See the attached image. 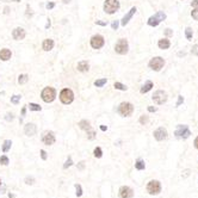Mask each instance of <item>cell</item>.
Listing matches in <instances>:
<instances>
[{
  "label": "cell",
  "instance_id": "1",
  "mask_svg": "<svg viewBox=\"0 0 198 198\" xmlns=\"http://www.w3.org/2000/svg\"><path fill=\"white\" fill-rule=\"evenodd\" d=\"M118 113L123 116V117H129L134 112V105L131 103H128V101H123L121 103V105L118 106Z\"/></svg>",
  "mask_w": 198,
  "mask_h": 198
},
{
  "label": "cell",
  "instance_id": "2",
  "mask_svg": "<svg viewBox=\"0 0 198 198\" xmlns=\"http://www.w3.org/2000/svg\"><path fill=\"white\" fill-rule=\"evenodd\" d=\"M165 19H166V13L162 11H159V12H156L154 16L149 17V19H148V25H149V26H158L160 23L162 22V21H165Z\"/></svg>",
  "mask_w": 198,
  "mask_h": 198
},
{
  "label": "cell",
  "instance_id": "3",
  "mask_svg": "<svg viewBox=\"0 0 198 198\" xmlns=\"http://www.w3.org/2000/svg\"><path fill=\"white\" fill-rule=\"evenodd\" d=\"M120 9V1L118 0H106L104 2V11L109 14H112Z\"/></svg>",
  "mask_w": 198,
  "mask_h": 198
},
{
  "label": "cell",
  "instance_id": "4",
  "mask_svg": "<svg viewBox=\"0 0 198 198\" xmlns=\"http://www.w3.org/2000/svg\"><path fill=\"white\" fill-rule=\"evenodd\" d=\"M41 97L45 103H51L56 97V91L53 87H45L41 93Z\"/></svg>",
  "mask_w": 198,
  "mask_h": 198
},
{
  "label": "cell",
  "instance_id": "5",
  "mask_svg": "<svg viewBox=\"0 0 198 198\" xmlns=\"http://www.w3.org/2000/svg\"><path fill=\"white\" fill-rule=\"evenodd\" d=\"M128 49H129V44H128V41L125 38H121L116 45H115V51L120 55H124L128 53Z\"/></svg>",
  "mask_w": 198,
  "mask_h": 198
},
{
  "label": "cell",
  "instance_id": "6",
  "mask_svg": "<svg viewBox=\"0 0 198 198\" xmlns=\"http://www.w3.org/2000/svg\"><path fill=\"white\" fill-rule=\"evenodd\" d=\"M174 134H176V136L178 139H187V137H190L191 131H190V129H188L187 125H185V124H179L177 127Z\"/></svg>",
  "mask_w": 198,
  "mask_h": 198
},
{
  "label": "cell",
  "instance_id": "7",
  "mask_svg": "<svg viewBox=\"0 0 198 198\" xmlns=\"http://www.w3.org/2000/svg\"><path fill=\"white\" fill-rule=\"evenodd\" d=\"M60 99H61V101L63 104H70L73 101V99H74L73 91L69 89V88H63L61 91V93H60Z\"/></svg>",
  "mask_w": 198,
  "mask_h": 198
},
{
  "label": "cell",
  "instance_id": "8",
  "mask_svg": "<svg viewBox=\"0 0 198 198\" xmlns=\"http://www.w3.org/2000/svg\"><path fill=\"white\" fill-rule=\"evenodd\" d=\"M165 65V60L160 56H156V57H153L150 61H149V68H152L155 72H159L161 70V68Z\"/></svg>",
  "mask_w": 198,
  "mask_h": 198
},
{
  "label": "cell",
  "instance_id": "9",
  "mask_svg": "<svg viewBox=\"0 0 198 198\" xmlns=\"http://www.w3.org/2000/svg\"><path fill=\"white\" fill-rule=\"evenodd\" d=\"M147 191H148L149 195H158V193H160V191H161L160 181H158V180H150L147 184Z\"/></svg>",
  "mask_w": 198,
  "mask_h": 198
},
{
  "label": "cell",
  "instance_id": "10",
  "mask_svg": "<svg viewBox=\"0 0 198 198\" xmlns=\"http://www.w3.org/2000/svg\"><path fill=\"white\" fill-rule=\"evenodd\" d=\"M153 100L158 105H162V104H165L166 101H167V93H166L165 91L159 89V91H156L153 94Z\"/></svg>",
  "mask_w": 198,
  "mask_h": 198
},
{
  "label": "cell",
  "instance_id": "11",
  "mask_svg": "<svg viewBox=\"0 0 198 198\" xmlns=\"http://www.w3.org/2000/svg\"><path fill=\"white\" fill-rule=\"evenodd\" d=\"M105 43L104 41V37L101 35H94L92 38H91V47L93 49H100Z\"/></svg>",
  "mask_w": 198,
  "mask_h": 198
},
{
  "label": "cell",
  "instance_id": "12",
  "mask_svg": "<svg viewBox=\"0 0 198 198\" xmlns=\"http://www.w3.org/2000/svg\"><path fill=\"white\" fill-rule=\"evenodd\" d=\"M42 141L44 144L47 146H51L55 143V136H54V132L53 131H47L44 132L43 137H42Z\"/></svg>",
  "mask_w": 198,
  "mask_h": 198
},
{
  "label": "cell",
  "instance_id": "13",
  "mask_svg": "<svg viewBox=\"0 0 198 198\" xmlns=\"http://www.w3.org/2000/svg\"><path fill=\"white\" fill-rule=\"evenodd\" d=\"M154 137L158 140V141L165 140V139H167V130H166L165 128H162V127L158 128V129L154 131Z\"/></svg>",
  "mask_w": 198,
  "mask_h": 198
},
{
  "label": "cell",
  "instance_id": "14",
  "mask_svg": "<svg viewBox=\"0 0 198 198\" xmlns=\"http://www.w3.org/2000/svg\"><path fill=\"white\" fill-rule=\"evenodd\" d=\"M134 191L129 186H122L120 188V197L121 198H132Z\"/></svg>",
  "mask_w": 198,
  "mask_h": 198
},
{
  "label": "cell",
  "instance_id": "15",
  "mask_svg": "<svg viewBox=\"0 0 198 198\" xmlns=\"http://www.w3.org/2000/svg\"><path fill=\"white\" fill-rule=\"evenodd\" d=\"M12 37H13L16 41L24 40V37H25V30L22 29V28H16V29L12 31Z\"/></svg>",
  "mask_w": 198,
  "mask_h": 198
},
{
  "label": "cell",
  "instance_id": "16",
  "mask_svg": "<svg viewBox=\"0 0 198 198\" xmlns=\"http://www.w3.org/2000/svg\"><path fill=\"white\" fill-rule=\"evenodd\" d=\"M136 11H137V10H136V7H131V9H130V11L128 12V13H127V14L123 17V19H122V22H121V24L123 25V26H125V25L129 23V21L131 19L132 16L136 13Z\"/></svg>",
  "mask_w": 198,
  "mask_h": 198
},
{
  "label": "cell",
  "instance_id": "17",
  "mask_svg": "<svg viewBox=\"0 0 198 198\" xmlns=\"http://www.w3.org/2000/svg\"><path fill=\"white\" fill-rule=\"evenodd\" d=\"M24 131H25V135H28V136H33L36 134V125L32 123L26 124L24 128Z\"/></svg>",
  "mask_w": 198,
  "mask_h": 198
},
{
  "label": "cell",
  "instance_id": "18",
  "mask_svg": "<svg viewBox=\"0 0 198 198\" xmlns=\"http://www.w3.org/2000/svg\"><path fill=\"white\" fill-rule=\"evenodd\" d=\"M11 50L10 49H1L0 50V59L2 60V61H7V60H10L11 59Z\"/></svg>",
  "mask_w": 198,
  "mask_h": 198
},
{
  "label": "cell",
  "instance_id": "19",
  "mask_svg": "<svg viewBox=\"0 0 198 198\" xmlns=\"http://www.w3.org/2000/svg\"><path fill=\"white\" fill-rule=\"evenodd\" d=\"M42 48H43V50L45 51H49V50H51L53 48H54V41L53 40H44L43 44H42Z\"/></svg>",
  "mask_w": 198,
  "mask_h": 198
},
{
  "label": "cell",
  "instance_id": "20",
  "mask_svg": "<svg viewBox=\"0 0 198 198\" xmlns=\"http://www.w3.org/2000/svg\"><path fill=\"white\" fill-rule=\"evenodd\" d=\"M158 45H159L160 49H168V48L171 47V42H169L167 38H162V40H160V41L158 42Z\"/></svg>",
  "mask_w": 198,
  "mask_h": 198
},
{
  "label": "cell",
  "instance_id": "21",
  "mask_svg": "<svg viewBox=\"0 0 198 198\" xmlns=\"http://www.w3.org/2000/svg\"><path fill=\"white\" fill-rule=\"evenodd\" d=\"M89 69V65L87 61H81L78 63V70L79 72H87Z\"/></svg>",
  "mask_w": 198,
  "mask_h": 198
},
{
  "label": "cell",
  "instance_id": "22",
  "mask_svg": "<svg viewBox=\"0 0 198 198\" xmlns=\"http://www.w3.org/2000/svg\"><path fill=\"white\" fill-rule=\"evenodd\" d=\"M152 87H153V82H152L150 80H148L142 87H141L140 92H141V93H147V92H149V91L152 89Z\"/></svg>",
  "mask_w": 198,
  "mask_h": 198
},
{
  "label": "cell",
  "instance_id": "23",
  "mask_svg": "<svg viewBox=\"0 0 198 198\" xmlns=\"http://www.w3.org/2000/svg\"><path fill=\"white\" fill-rule=\"evenodd\" d=\"M79 127H80V129H82V130H87V129L91 128V127H89V122L86 121V120L79 122Z\"/></svg>",
  "mask_w": 198,
  "mask_h": 198
},
{
  "label": "cell",
  "instance_id": "24",
  "mask_svg": "<svg viewBox=\"0 0 198 198\" xmlns=\"http://www.w3.org/2000/svg\"><path fill=\"white\" fill-rule=\"evenodd\" d=\"M11 144H12V142L10 141V140L4 141V144H2V152H4V153L9 152V150H10V148H11Z\"/></svg>",
  "mask_w": 198,
  "mask_h": 198
},
{
  "label": "cell",
  "instance_id": "25",
  "mask_svg": "<svg viewBox=\"0 0 198 198\" xmlns=\"http://www.w3.org/2000/svg\"><path fill=\"white\" fill-rule=\"evenodd\" d=\"M28 80H29V77L26 75V74H22V75H19L18 77V82L23 85V84H26L28 82Z\"/></svg>",
  "mask_w": 198,
  "mask_h": 198
},
{
  "label": "cell",
  "instance_id": "26",
  "mask_svg": "<svg viewBox=\"0 0 198 198\" xmlns=\"http://www.w3.org/2000/svg\"><path fill=\"white\" fill-rule=\"evenodd\" d=\"M106 78H103V79H99V80H96L94 81V85L97 86V87H101V86H104L105 84H106Z\"/></svg>",
  "mask_w": 198,
  "mask_h": 198
},
{
  "label": "cell",
  "instance_id": "27",
  "mask_svg": "<svg viewBox=\"0 0 198 198\" xmlns=\"http://www.w3.org/2000/svg\"><path fill=\"white\" fill-rule=\"evenodd\" d=\"M185 36H186V38L188 40V41H191V40H192L193 31H192V29H191V28H186V29H185Z\"/></svg>",
  "mask_w": 198,
  "mask_h": 198
},
{
  "label": "cell",
  "instance_id": "28",
  "mask_svg": "<svg viewBox=\"0 0 198 198\" xmlns=\"http://www.w3.org/2000/svg\"><path fill=\"white\" fill-rule=\"evenodd\" d=\"M9 162H10V160H9V158L7 156H5V155H1L0 156V165H9Z\"/></svg>",
  "mask_w": 198,
  "mask_h": 198
},
{
  "label": "cell",
  "instance_id": "29",
  "mask_svg": "<svg viewBox=\"0 0 198 198\" xmlns=\"http://www.w3.org/2000/svg\"><path fill=\"white\" fill-rule=\"evenodd\" d=\"M135 167L137 168V169H144V167H146V165H144V161H142V160H137L136 161V164H135Z\"/></svg>",
  "mask_w": 198,
  "mask_h": 198
},
{
  "label": "cell",
  "instance_id": "30",
  "mask_svg": "<svg viewBox=\"0 0 198 198\" xmlns=\"http://www.w3.org/2000/svg\"><path fill=\"white\" fill-rule=\"evenodd\" d=\"M113 87L116 88V89H121V91H127V88H128L125 85H123V84H121V82H115Z\"/></svg>",
  "mask_w": 198,
  "mask_h": 198
},
{
  "label": "cell",
  "instance_id": "31",
  "mask_svg": "<svg viewBox=\"0 0 198 198\" xmlns=\"http://www.w3.org/2000/svg\"><path fill=\"white\" fill-rule=\"evenodd\" d=\"M29 109L31 111H41V106L38 105V104H33V103H30V105H29Z\"/></svg>",
  "mask_w": 198,
  "mask_h": 198
},
{
  "label": "cell",
  "instance_id": "32",
  "mask_svg": "<svg viewBox=\"0 0 198 198\" xmlns=\"http://www.w3.org/2000/svg\"><path fill=\"white\" fill-rule=\"evenodd\" d=\"M86 131H87V139L88 140H93V139L96 137V132H94V130H92L91 128L87 129Z\"/></svg>",
  "mask_w": 198,
  "mask_h": 198
},
{
  "label": "cell",
  "instance_id": "33",
  "mask_svg": "<svg viewBox=\"0 0 198 198\" xmlns=\"http://www.w3.org/2000/svg\"><path fill=\"white\" fill-rule=\"evenodd\" d=\"M93 154H94L96 158H101V155H103V150H101V148H100V147H97V148L94 149Z\"/></svg>",
  "mask_w": 198,
  "mask_h": 198
},
{
  "label": "cell",
  "instance_id": "34",
  "mask_svg": "<svg viewBox=\"0 0 198 198\" xmlns=\"http://www.w3.org/2000/svg\"><path fill=\"white\" fill-rule=\"evenodd\" d=\"M21 96H18V94H16V96H13V97H11V103L12 104H18L19 103V100H21Z\"/></svg>",
  "mask_w": 198,
  "mask_h": 198
},
{
  "label": "cell",
  "instance_id": "35",
  "mask_svg": "<svg viewBox=\"0 0 198 198\" xmlns=\"http://www.w3.org/2000/svg\"><path fill=\"white\" fill-rule=\"evenodd\" d=\"M191 54L195 56H198V44H195L191 49Z\"/></svg>",
  "mask_w": 198,
  "mask_h": 198
},
{
  "label": "cell",
  "instance_id": "36",
  "mask_svg": "<svg viewBox=\"0 0 198 198\" xmlns=\"http://www.w3.org/2000/svg\"><path fill=\"white\" fill-rule=\"evenodd\" d=\"M191 16H192V18H193L195 21H198V7H196L193 11L191 12Z\"/></svg>",
  "mask_w": 198,
  "mask_h": 198
},
{
  "label": "cell",
  "instance_id": "37",
  "mask_svg": "<svg viewBox=\"0 0 198 198\" xmlns=\"http://www.w3.org/2000/svg\"><path fill=\"white\" fill-rule=\"evenodd\" d=\"M75 188H77V196H78V197H80V196L82 195V190H81V185H79V184H77V185H75Z\"/></svg>",
  "mask_w": 198,
  "mask_h": 198
},
{
  "label": "cell",
  "instance_id": "38",
  "mask_svg": "<svg viewBox=\"0 0 198 198\" xmlns=\"http://www.w3.org/2000/svg\"><path fill=\"white\" fill-rule=\"evenodd\" d=\"M73 165V161H72V158H68V160L66 161V164L63 165V168H68L69 166Z\"/></svg>",
  "mask_w": 198,
  "mask_h": 198
},
{
  "label": "cell",
  "instance_id": "39",
  "mask_svg": "<svg viewBox=\"0 0 198 198\" xmlns=\"http://www.w3.org/2000/svg\"><path fill=\"white\" fill-rule=\"evenodd\" d=\"M140 123L141 124H146V123H148V116H141V118H140Z\"/></svg>",
  "mask_w": 198,
  "mask_h": 198
},
{
  "label": "cell",
  "instance_id": "40",
  "mask_svg": "<svg viewBox=\"0 0 198 198\" xmlns=\"http://www.w3.org/2000/svg\"><path fill=\"white\" fill-rule=\"evenodd\" d=\"M118 26H120V22H118V21H115V22H112V24H111V28H112L113 30H117Z\"/></svg>",
  "mask_w": 198,
  "mask_h": 198
},
{
  "label": "cell",
  "instance_id": "41",
  "mask_svg": "<svg viewBox=\"0 0 198 198\" xmlns=\"http://www.w3.org/2000/svg\"><path fill=\"white\" fill-rule=\"evenodd\" d=\"M45 7H47V10H51V9L55 7V4H54V2H48V4L45 5Z\"/></svg>",
  "mask_w": 198,
  "mask_h": 198
},
{
  "label": "cell",
  "instance_id": "42",
  "mask_svg": "<svg viewBox=\"0 0 198 198\" xmlns=\"http://www.w3.org/2000/svg\"><path fill=\"white\" fill-rule=\"evenodd\" d=\"M183 101H184V98H183V96H179V97H178V101H177V106H179V105H180V104H181Z\"/></svg>",
  "mask_w": 198,
  "mask_h": 198
},
{
  "label": "cell",
  "instance_id": "43",
  "mask_svg": "<svg viewBox=\"0 0 198 198\" xmlns=\"http://www.w3.org/2000/svg\"><path fill=\"white\" fill-rule=\"evenodd\" d=\"M41 158H42L43 160H47V152H45V150H43V149L41 150Z\"/></svg>",
  "mask_w": 198,
  "mask_h": 198
},
{
  "label": "cell",
  "instance_id": "44",
  "mask_svg": "<svg viewBox=\"0 0 198 198\" xmlns=\"http://www.w3.org/2000/svg\"><path fill=\"white\" fill-rule=\"evenodd\" d=\"M25 181H26L28 185H31V184H33V178H26Z\"/></svg>",
  "mask_w": 198,
  "mask_h": 198
},
{
  "label": "cell",
  "instance_id": "45",
  "mask_svg": "<svg viewBox=\"0 0 198 198\" xmlns=\"http://www.w3.org/2000/svg\"><path fill=\"white\" fill-rule=\"evenodd\" d=\"M165 35H166V36H172V35H173V31H172L171 29H166Z\"/></svg>",
  "mask_w": 198,
  "mask_h": 198
},
{
  "label": "cell",
  "instance_id": "46",
  "mask_svg": "<svg viewBox=\"0 0 198 198\" xmlns=\"http://www.w3.org/2000/svg\"><path fill=\"white\" fill-rule=\"evenodd\" d=\"M96 24H97V25H101V26H106V24H108V23H106V22H101V21H97V22H96Z\"/></svg>",
  "mask_w": 198,
  "mask_h": 198
},
{
  "label": "cell",
  "instance_id": "47",
  "mask_svg": "<svg viewBox=\"0 0 198 198\" xmlns=\"http://www.w3.org/2000/svg\"><path fill=\"white\" fill-rule=\"evenodd\" d=\"M13 120V115L12 113H7L6 115V121H12Z\"/></svg>",
  "mask_w": 198,
  "mask_h": 198
},
{
  "label": "cell",
  "instance_id": "48",
  "mask_svg": "<svg viewBox=\"0 0 198 198\" xmlns=\"http://www.w3.org/2000/svg\"><path fill=\"white\" fill-rule=\"evenodd\" d=\"M84 168H85V162H84V161H81V162L79 164V169H80V171H82Z\"/></svg>",
  "mask_w": 198,
  "mask_h": 198
},
{
  "label": "cell",
  "instance_id": "49",
  "mask_svg": "<svg viewBox=\"0 0 198 198\" xmlns=\"http://www.w3.org/2000/svg\"><path fill=\"white\" fill-rule=\"evenodd\" d=\"M191 5H192L193 7H198V0H192Z\"/></svg>",
  "mask_w": 198,
  "mask_h": 198
},
{
  "label": "cell",
  "instance_id": "50",
  "mask_svg": "<svg viewBox=\"0 0 198 198\" xmlns=\"http://www.w3.org/2000/svg\"><path fill=\"white\" fill-rule=\"evenodd\" d=\"M148 111H149V112H155V111H156V108H153V106H148Z\"/></svg>",
  "mask_w": 198,
  "mask_h": 198
},
{
  "label": "cell",
  "instance_id": "51",
  "mask_svg": "<svg viewBox=\"0 0 198 198\" xmlns=\"http://www.w3.org/2000/svg\"><path fill=\"white\" fill-rule=\"evenodd\" d=\"M4 13H5V14H9V13H10V7L6 6V7L4 9Z\"/></svg>",
  "mask_w": 198,
  "mask_h": 198
},
{
  "label": "cell",
  "instance_id": "52",
  "mask_svg": "<svg viewBox=\"0 0 198 198\" xmlns=\"http://www.w3.org/2000/svg\"><path fill=\"white\" fill-rule=\"evenodd\" d=\"M100 130H101V131H106V130H108V127H105V125H100Z\"/></svg>",
  "mask_w": 198,
  "mask_h": 198
},
{
  "label": "cell",
  "instance_id": "53",
  "mask_svg": "<svg viewBox=\"0 0 198 198\" xmlns=\"http://www.w3.org/2000/svg\"><path fill=\"white\" fill-rule=\"evenodd\" d=\"M195 147H196V148L198 149V136L196 137V139H195Z\"/></svg>",
  "mask_w": 198,
  "mask_h": 198
},
{
  "label": "cell",
  "instance_id": "54",
  "mask_svg": "<svg viewBox=\"0 0 198 198\" xmlns=\"http://www.w3.org/2000/svg\"><path fill=\"white\" fill-rule=\"evenodd\" d=\"M50 28V21L48 19V23H47V25H45V29H49Z\"/></svg>",
  "mask_w": 198,
  "mask_h": 198
},
{
  "label": "cell",
  "instance_id": "55",
  "mask_svg": "<svg viewBox=\"0 0 198 198\" xmlns=\"http://www.w3.org/2000/svg\"><path fill=\"white\" fill-rule=\"evenodd\" d=\"M25 112H26V109H25V108H23V110H22V115H23V116L25 115Z\"/></svg>",
  "mask_w": 198,
  "mask_h": 198
},
{
  "label": "cell",
  "instance_id": "56",
  "mask_svg": "<svg viewBox=\"0 0 198 198\" xmlns=\"http://www.w3.org/2000/svg\"><path fill=\"white\" fill-rule=\"evenodd\" d=\"M62 1H63V2H65V4H68V2H69V1H70V0H62Z\"/></svg>",
  "mask_w": 198,
  "mask_h": 198
},
{
  "label": "cell",
  "instance_id": "57",
  "mask_svg": "<svg viewBox=\"0 0 198 198\" xmlns=\"http://www.w3.org/2000/svg\"><path fill=\"white\" fill-rule=\"evenodd\" d=\"M9 197H10V198H14V196H13L12 193H10V195H9Z\"/></svg>",
  "mask_w": 198,
  "mask_h": 198
},
{
  "label": "cell",
  "instance_id": "58",
  "mask_svg": "<svg viewBox=\"0 0 198 198\" xmlns=\"http://www.w3.org/2000/svg\"><path fill=\"white\" fill-rule=\"evenodd\" d=\"M0 185H1V179H0Z\"/></svg>",
  "mask_w": 198,
  "mask_h": 198
}]
</instances>
